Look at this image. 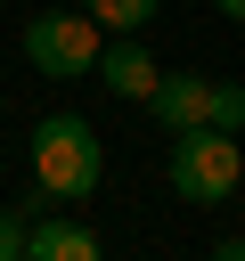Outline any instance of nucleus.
<instances>
[{"label": "nucleus", "mask_w": 245, "mask_h": 261, "mask_svg": "<svg viewBox=\"0 0 245 261\" xmlns=\"http://www.w3.org/2000/svg\"><path fill=\"white\" fill-rule=\"evenodd\" d=\"M24 228H33V204H0V261H24Z\"/></svg>", "instance_id": "9"}, {"label": "nucleus", "mask_w": 245, "mask_h": 261, "mask_svg": "<svg viewBox=\"0 0 245 261\" xmlns=\"http://www.w3.org/2000/svg\"><path fill=\"white\" fill-rule=\"evenodd\" d=\"M212 130H245V82H212Z\"/></svg>", "instance_id": "8"}, {"label": "nucleus", "mask_w": 245, "mask_h": 261, "mask_svg": "<svg viewBox=\"0 0 245 261\" xmlns=\"http://www.w3.org/2000/svg\"><path fill=\"white\" fill-rule=\"evenodd\" d=\"M24 155H33V188L49 204H90V188L106 171V147H98V130L82 114H41L33 139H24Z\"/></svg>", "instance_id": "1"}, {"label": "nucleus", "mask_w": 245, "mask_h": 261, "mask_svg": "<svg viewBox=\"0 0 245 261\" xmlns=\"http://www.w3.org/2000/svg\"><path fill=\"white\" fill-rule=\"evenodd\" d=\"M24 261H98V237H90L82 220H65V212H33Z\"/></svg>", "instance_id": "6"}, {"label": "nucleus", "mask_w": 245, "mask_h": 261, "mask_svg": "<svg viewBox=\"0 0 245 261\" xmlns=\"http://www.w3.org/2000/svg\"><path fill=\"white\" fill-rule=\"evenodd\" d=\"M212 8H220V16H237V24H245V0H212Z\"/></svg>", "instance_id": "10"}, {"label": "nucleus", "mask_w": 245, "mask_h": 261, "mask_svg": "<svg viewBox=\"0 0 245 261\" xmlns=\"http://www.w3.org/2000/svg\"><path fill=\"white\" fill-rule=\"evenodd\" d=\"M139 106L163 130H196V122H212V73H155V90Z\"/></svg>", "instance_id": "4"}, {"label": "nucleus", "mask_w": 245, "mask_h": 261, "mask_svg": "<svg viewBox=\"0 0 245 261\" xmlns=\"http://www.w3.org/2000/svg\"><path fill=\"white\" fill-rule=\"evenodd\" d=\"M163 179H172V196H180V204H229V196H237V179H245V147H237V130H212V122L172 130Z\"/></svg>", "instance_id": "2"}, {"label": "nucleus", "mask_w": 245, "mask_h": 261, "mask_svg": "<svg viewBox=\"0 0 245 261\" xmlns=\"http://www.w3.org/2000/svg\"><path fill=\"white\" fill-rule=\"evenodd\" d=\"M90 73H98V82H106L114 98H131V106H139V98L155 90V73H163V65H155V57L139 49V33H114V41L98 49V65H90Z\"/></svg>", "instance_id": "5"}, {"label": "nucleus", "mask_w": 245, "mask_h": 261, "mask_svg": "<svg viewBox=\"0 0 245 261\" xmlns=\"http://www.w3.org/2000/svg\"><path fill=\"white\" fill-rule=\"evenodd\" d=\"M98 49H106V33H98L90 8H41L24 24V65L49 73V82H82L98 65Z\"/></svg>", "instance_id": "3"}, {"label": "nucleus", "mask_w": 245, "mask_h": 261, "mask_svg": "<svg viewBox=\"0 0 245 261\" xmlns=\"http://www.w3.org/2000/svg\"><path fill=\"white\" fill-rule=\"evenodd\" d=\"M82 8L98 16V33H147L163 0H82Z\"/></svg>", "instance_id": "7"}]
</instances>
